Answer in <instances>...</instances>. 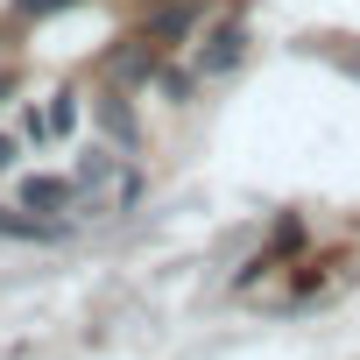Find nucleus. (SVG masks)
I'll return each instance as SVG.
<instances>
[{
	"label": "nucleus",
	"mask_w": 360,
	"mask_h": 360,
	"mask_svg": "<svg viewBox=\"0 0 360 360\" xmlns=\"http://www.w3.org/2000/svg\"><path fill=\"white\" fill-rule=\"evenodd\" d=\"M71 191H78V184H64V176H29V184H22V205H29V212H57V205H71Z\"/></svg>",
	"instance_id": "f257e3e1"
},
{
	"label": "nucleus",
	"mask_w": 360,
	"mask_h": 360,
	"mask_svg": "<svg viewBox=\"0 0 360 360\" xmlns=\"http://www.w3.org/2000/svg\"><path fill=\"white\" fill-rule=\"evenodd\" d=\"M0 233H15V240H29V233H57V226H43V219H15L8 205H0Z\"/></svg>",
	"instance_id": "39448f33"
},
{
	"label": "nucleus",
	"mask_w": 360,
	"mask_h": 360,
	"mask_svg": "<svg viewBox=\"0 0 360 360\" xmlns=\"http://www.w3.org/2000/svg\"><path fill=\"white\" fill-rule=\"evenodd\" d=\"M191 15H198V0H169V8H155V15H148V36H184V29H191Z\"/></svg>",
	"instance_id": "7ed1b4c3"
},
{
	"label": "nucleus",
	"mask_w": 360,
	"mask_h": 360,
	"mask_svg": "<svg viewBox=\"0 0 360 360\" xmlns=\"http://www.w3.org/2000/svg\"><path fill=\"white\" fill-rule=\"evenodd\" d=\"M233 57H240V29H233V22H226V29H219V36H212V50H205V71H226V64H233Z\"/></svg>",
	"instance_id": "20e7f679"
},
{
	"label": "nucleus",
	"mask_w": 360,
	"mask_h": 360,
	"mask_svg": "<svg viewBox=\"0 0 360 360\" xmlns=\"http://www.w3.org/2000/svg\"><path fill=\"white\" fill-rule=\"evenodd\" d=\"M99 113H106V127H113V134H120V141H134V113H127V106H120V99H106V106H99Z\"/></svg>",
	"instance_id": "423d86ee"
},
{
	"label": "nucleus",
	"mask_w": 360,
	"mask_h": 360,
	"mask_svg": "<svg viewBox=\"0 0 360 360\" xmlns=\"http://www.w3.org/2000/svg\"><path fill=\"white\" fill-rule=\"evenodd\" d=\"M106 71H113V78H148V71H155V43H148V36H134L127 50H113V57H106Z\"/></svg>",
	"instance_id": "f03ea898"
},
{
	"label": "nucleus",
	"mask_w": 360,
	"mask_h": 360,
	"mask_svg": "<svg viewBox=\"0 0 360 360\" xmlns=\"http://www.w3.org/2000/svg\"><path fill=\"white\" fill-rule=\"evenodd\" d=\"M8 162H15V141H0V169H8Z\"/></svg>",
	"instance_id": "1a4fd4ad"
},
{
	"label": "nucleus",
	"mask_w": 360,
	"mask_h": 360,
	"mask_svg": "<svg viewBox=\"0 0 360 360\" xmlns=\"http://www.w3.org/2000/svg\"><path fill=\"white\" fill-rule=\"evenodd\" d=\"M22 15H57V8H78V0H15Z\"/></svg>",
	"instance_id": "6e6552de"
},
{
	"label": "nucleus",
	"mask_w": 360,
	"mask_h": 360,
	"mask_svg": "<svg viewBox=\"0 0 360 360\" xmlns=\"http://www.w3.org/2000/svg\"><path fill=\"white\" fill-rule=\"evenodd\" d=\"M64 127H78V99H57L50 106V134H64Z\"/></svg>",
	"instance_id": "0eeeda50"
}]
</instances>
